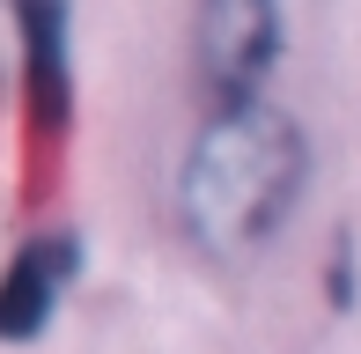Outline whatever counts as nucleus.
Here are the masks:
<instances>
[{
    "instance_id": "obj_1",
    "label": "nucleus",
    "mask_w": 361,
    "mask_h": 354,
    "mask_svg": "<svg viewBox=\"0 0 361 354\" xmlns=\"http://www.w3.org/2000/svg\"><path fill=\"white\" fill-rule=\"evenodd\" d=\"M302 192V133L266 96H228L185 155V221L214 251H251Z\"/></svg>"
},
{
    "instance_id": "obj_2",
    "label": "nucleus",
    "mask_w": 361,
    "mask_h": 354,
    "mask_svg": "<svg viewBox=\"0 0 361 354\" xmlns=\"http://www.w3.org/2000/svg\"><path fill=\"white\" fill-rule=\"evenodd\" d=\"M281 52V0H207L200 15V59L214 74L221 104L228 96H258V74Z\"/></svg>"
},
{
    "instance_id": "obj_3",
    "label": "nucleus",
    "mask_w": 361,
    "mask_h": 354,
    "mask_svg": "<svg viewBox=\"0 0 361 354\" xmlns=\"http://www.w3.org/2000/svg\"><path fill=\"white\" fill-rule=\"evenodd\" d=\"M74 266H81V251H74L67 229L30 236V244L15 251L8 281H0V340H37V332L52 325L59 295L74 288Z\"/></svg>"
}]
</instances>
